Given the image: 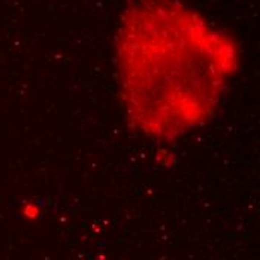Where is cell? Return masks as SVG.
I'll return each mask as SVG.
<instances>
[{"instance_id":"cell-2","label":"cell","mask_w":260,"mask_h":260,"mask_svg":"<svg viewBox=\"0 0 260 260\" xmlns=\"http://www.w3.org/2000/svg\"><path fill=\"white\" fill-rule=\"evenodd\" d=\"M24 214H26V217L33 218V217H38V214H39V209L36 208V207H33V205H28V207H26Z\"/></svg>"},{"instance_id":"cell-1","label":"cell","mask_w":260,"mask_h":260,"mask_svg":"<svg viewBox=\"0 0 260 260\" xmlns=\"http://www.w3.org/2000/svg\"><path fill=\"white\" fill-rule=\"evenodd\" d=\"M114 54L127 120L156 141L207 124L242 63L234 35L182 0H129Z\"/></svg>"}]
</instances>
